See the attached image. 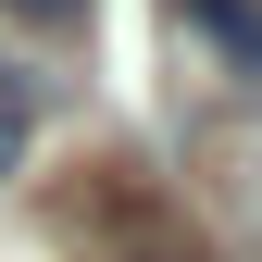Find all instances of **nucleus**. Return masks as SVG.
<instances>
[{
  "mask_svg": "<svg viewBox=\"0 0 262 262\" xmlns=\"http://www.w3.org/2000/svg\"><path fill=\"white\" fill-rule=\"evenodd\" d=\"M75 250L88 262H200V237H187L150 187H88L75 200Z\"/></svg>",
  "mask_w": 262,
  "mask_h": 262,
  "instance_id": "nucleus-1",
  "label": "nucleus"
},
{
  "mask_svg": "<svg viewBox=\"0 0 262 262\" xmlns=\"http://www.w3.org/2000/svg\"><path fill=\"white\" fill-rule=\"evenodd\" d=\"M25 138H38V100H25V75H13V62H0V175H13V162H25Z\"/></svg>",
  "mask_w": 262,
  "mask_h": 262,
  "instance_id": "nucleus-2",
  "label": "nucleus"
},
{
  "mask_svg": "<svg viewBox=\"0 0 262 262\" xmlns=\"http://www.w3.org/2000/svg\"><path fill=\"white\" fill-rule=\"evenodd\" d=\"M0 13H25V25H88V0H0Z\"/></svg>",
  "mask_w": 262,
  "mask_h": 262,
  "instance_id": "nucleus-3",
  "label": "nucleus"
}]
</instances>
